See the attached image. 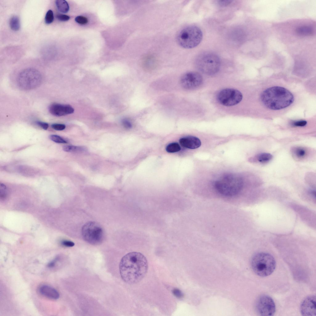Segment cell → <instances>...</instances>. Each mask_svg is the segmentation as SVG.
I'll list each match as a JSON object with an SVG mask.
<instances>
[{
    "label": "cell",
    "instance_id": "obj_24",
    "mask_svg": "<svg viewBox=\"0 0 316 316\" xmlns=\"http://www.w3.org/2000/svg\"><path fill=\"white\" fill-rule=\"evenodd\" d=\"M49 139L52 141L58 143H66L67 141L60 136L52 135L49 136Z\"/></svg>",
    "mask_w": 316,
    "mask_h": 316
},
{
    "label": "cell",
    "instance_id": "obj_18",
    "mask_svg": "<svg viewBox=\"0 0 316 316\" xmlns=\"http://www.w3.org/2000/svg\"><path fill=\"white\" fill-rule=\"evenodd\" d=\"M296 32L297 34L301 36H310L313 35L314 30L312 27L308 26H303L297 28Z\"/></svg>",
    "mask_w": 316,
    "mask_h": 316
},
{
    "label": "cell",
    "instance_id": "obj_14",
    "mask_svg": "<svg viewBox=\"0 0 316 316\" xmlns=\"http://www.w3.org/2000/svg\"><path fill=\"white\" fill-rule=\"evenodd\" d=\"M180 144L183 147L190 149H195L201 145V140L198 138L192 136L183 137L179 140Z\"/></svg>",
    "mask_w": 316,
    "mask_h": 316
},
{
    "label": "cell",
    "instance_id": "obj_23",
    "mask_svg": "<svg viewBox=\"0 0 316 316\" xmlns=\"http://www.w3.org/2000/svg\"><path fill=\"white\" fill-rule=\"evenodd\" d=\"M54 19L53 13L51 10H49L47 12L45 17V22L47 24H50L52 23Z\"/></svg>",
    "mask_w": 316,
    "mask_h": 316
},
{
    "label": "cell",
    "instance_id": "obj_34",
    "mask_svg": "<svg viewBox=\"0 0 316 316\" xmlns=\"http://www.w3.org/2000/svg\"><path fill=\"white\" fill-rule=\"evenodd\" d=\"M232 2L231 0H222L218 1L217 3L221 6H226L229 5Z\"/></svg>",
    "mask_w": 316,
    "mask_h": 316
},
{
    "label": "cell",
    "instance_id": "obj_7",
    "mask_svg": "<svg viewBox=\"0 0 316 316\" xmlns=\"http://www.w3.org/2000/svg\"><path fill=\"white\" fill-rule=\"evenodd\" d=\"M42 80L41 75L37 70L32 68L25 69L19 75L17 82L19 87L24 90H30L39 86Z\"/></svg>",
    "mask_w": 316,
    "mask_h": 316
},
{
    "label": "cell",
    "instance_id": "obj_2",
    "mask_svg": "<svg viewBox=\"0 0 316 316\" xmlns=\"http://www.w3.org/2000/svg\"><path fill=\"white\" fill-rule=\"evenodd\" d=\"M261 99L267 108L272 110H279L291 104L294 101V97L287 89L280 86H274L263 91L261 95Z\"/></svg>",
    "mask_w": 316,
    "mask_h": 316
},
{
    "label": "cell",
    "instance_id": "obj_13",
    "mask_svg": "<svg viewBox=\"0 0 316 316\" xmlns=\"http://www.w3.org/2000/svg\"><path fill=\"white\" fill-rule=\"evenodd\" d=\"M48 110L51 114L57 117L70 114L74 111V109L70 105L56 103L51 104Z\"/></svg>",
    "mask_w": 316,
    "mask_h": 316
},
{
    "label": "cell",
    "instance_id": "obj_10",
    "mask_svg": "<svg viewBox=\"0 0 316 316\" xmlns=\"http://www.w3.org/2000/svg\"><path fill=\"white\" fill-rule=\"evenodd\" d=\"M255 308L257 313L260 316H273L276 311L273 300L270 296L266 294L261 295L257 298Z\"/></svg>",
    "mask_w": 316,
    "mask_h": 316
},
{
    "label": "cell",
    "instance_id": "obj_35",
    "mask_svg": "<svg viewBox=\"0 0 316 316\" xmlns=\"http://www.w3.org/2000/svg\"><path fill=\"white\" fill-rule=\"evenodd\" d=\"M59 257H57L54 260L49 262L48 264V267L50 268L53 267L55 266L56 262L59 260Z\"/></svg>",
    "mask_w": 316,
    "mask_h": 316
},
{
    "label": "cell",
    "instance_id": "obj_27",
    "mask_svg": "<svg viewBox=\"0 0 316 316\" xmlns=\"http://www.w3.org/2000/svg\"><path fill=\"white\" fill-rule=\"evenodd\" d=\"M52 127L54 129L57 131H62L64 130L66 126L65 125L62 124L55 123L52 124Z\"/></svg>",
    "mask_w": 316,
    "mask_h": 316
},
{
    "label": "cell",
    "instance_id": "obj_30",
    "mask_svg": "<svg viewBox=\"0 0 316 316\" xmlns=\"http://www.w3.org/2000/svg\"><path fill=\"white\" fill-rule=\"evenodd\" d=\"M122 123L124 127L126 128L130 129L132 127V124L131 122L128 119H124L123 120Z\"/></svg>",
    "mask_w": 316,
    "mask_h": 316
},
{
    "label": "cell",
    "instance_id": "obj_6",
    "mask_svg": "<svg viewBox=\"0 0 316 316\" xmlns=\"http://www.w3.org/2000/svg\"><path fill=\"white\" fill-rule=\"evenodd\" d=\"M195 65L197 68L203 73L212 75L219 70L220 60L216 54L210 52L203 53L196 58Z\"/></svg>",
    "mask_w": 316,
    "mask_h": 316
},
{
    "label": "cell",
    "instance_id": "obj_31",
    "mask_svg": "<svg viewBox=\"0 0 316 316\" xmlns=\"http://www.w3.org/2000/svg\"><path fill=\"white\" fill-rule=\"evenodd\" d=\"M173 293L176 297L178 298H181L183 296L182 292L178 289H174L173 291Z\"/></svg>",
    "mask_w": 316,
    "mask_h": 316
},
{
    "label": "cell",
    "instance_id": "obj_8",
    "mask_svg": "<svg viewBox=\"0 0 316 316\" xmlns=\"http://www.w3.org/2000/svg\"><path fill=\"white\" fill-rule=\"evenodd\" d=\"M81 234L84 240L92 245L102 243L104 238V233L102 227L94 222H89L82 227Z\"/></svg>",
    "mask_w": 316,
    "mask_h": 316
},
{
    "label": "cell",
    "instance_id": "obj_15",
    "mask_svg": "<svg viewBox=\"0 0 316 316\" xmlns=\"http://www.w3.org/2000/svg\"><path fill=\"white\" fill-rule=\"evenodd\" d=\"M291 154L296 160H303L307 158L310 154V150L306 147L302 146H294L290 150Z\"/></svg>",
    "mask_w": 316,
    "mask_h": 316
},
{
    "label": "cell",
    "instance_id": "obj_17",
    "mask_svg": "<svg viewBox=\"0 0 316 316\" xmlns=\"http://www.w3.org/2000/svg\"><path fill=\"white\" fill-rule=\"evenodd\" d=\"M273 158L272 155L269 153L262 152L256 155L253 159L261 164L268 163Z\"/></svg>",
    "mask_w": 316,
    "mask_h": 316
},
{
    "label": "cell",
    "instance_id": "obj_9",
    "mask_svg": "<svg viewBox=\"0 0 316 316\" xmlns=\"http://www.w3.org/2000/svg\"><path fill=\"white\" fill-rule=\"evenodd\" d=\"M243 95L241 92L236 89L231 88L222 90L219 92L217 96L219 103L227 106L237 104L241 101Z\"/></svg>",
    "mask_w": 316,
    "mask_h": 316
},
{
    "label": "cell",
    "instance_id": "obj_22",
    "mask_svg": "<svg viewBox=\"0 0 316 316\" xmlns=\"http://www.w3.org/2000/svg\"><path fill=\"white\" fill-rule=\"evenodd\" d=\"M84 149L83 147L72 145H65L63 147V151L67 152L82 151L84 150Z\"/></svg>",
    "mask_w": 316,
    "mask_h": 316
},
{
    "label": "cell",
    "instance_id": "obj_1",
    "mask_svg": "<svg viewBox=\"0 0 316 316\" xmlns=\"http://www.w3.org/2000/svg\"><path fill=\"white\" fill-rule=\"evenodd\" d=\"M148 262L142 253L132 252L122 258L119 264V271L123 280L130 284L140 281L145 276L148 269Z\"/></svg>",
    "mask_w": 316,
    "mask_h": 316
},
{
    "label": "cell",
    "instance_id": "obj_32",
    "mask_svg": "<svg viewBox=\"0 0 316 316\" xmlns=\"http://www.w3.org/2000/svg\"><path fill=\"white\" fill-rule=\"evenodd\" d=\"M37 124L45 130H47L49 127L48 123L41 121H37L36 122Z\"/></svg>",
    "mask_w": 316,
    "mask_h": 316
},
{
    "label": "cell",
    "instance_id": "obj_29",
    "mask_svg": "<svg viewBox=\"0 0 316 316\" xmlns=\"http://www.w3.org/2000/svg\"><path fill=\"white\" fill-rule=\"evenodd\" d=\"M307 124V122L305 120H299L293 123L292 125L295 127H304Z\"/></svg>",
    "mask_w": 316,
    "mask_h": 316
},
{
    "label": "cell",
    "instance_id": "obj_12",
    "mask_svg": "<svg viewBox=\"0 0 316 316\" xmlns=\"http://www.w3.org/2000/svg\"><path fill=\"white\" fill-rule=\"evenodd\" d=\"M316 298L315 295L309 296L302 301L300 311L302 315L305 316H316Z\"/></svg>",
    "mask_w": 316,
    "mask_h": 316
},
{
    "label": "cell",
    "instance_id": "obj_28",
    "mask_svg": "<svg viewBox=\"0 0 316 316\" xmlns=\"http://www.w3.org/2000/svg\"><path fill=\"white\" fill-rule=\"evenodd\" d=\"M56 17L58 20L61 21H67L70 18L69 16L62 14L57 15Z\"/></svg>",
    "mask_w": 316,
    "mask_h": 316
},
{
    "label": "cell",
    "instance_id": "obj_19",
    "mask_svg": "<svg viewBox=\"0 0 316 316\" xmlns=\"http://www.w3.org/2000/svg\"><path fill=\"white\" fill-rule=\"evenodd\" d=\"M55 3L57 9L60 12L65 13L69 11V6L68 2L65 0H56Z\"/></svg>",
    "mask_w": 316,
    "mask_h": 316
},
{
    "label": "cell",
    "instance_id": "obj_4",
    "mask_svg": "<svg viewBox=\"0 0 316 316\" xmlns=\"http://www.w3.org/2000/svg\"><path fill=\"white\" fill-rule=\"evenodd\" d=\"M251 265L255 274L260 276L265 277L274 272L276 263L275 258L271 254L260 252L253 256L251 260Z\"/></svg>",
    "mask_w": 316,
    "mask_h": 316
},
{
    "label": "cell",
    "instance_id": "obj_21",
    "mask_svg": "<svg viewBox=\"0 0 316 316\" xmlns=\"http://www.w3.org/2000/svg\"><path fill=\"white\" fill-rule=\"evenodd\" d=\"M181 148L179 144L175 142L168 144L166 147V151L169 153H174L180 151Z\"/></svg>",
    "mask_w": 316,
    "mask_h": 316
},
{
    "label": "cell",
    "instance_id": "obj_26",
    "mask_svg": "<svg viewBox=\"0 0 316 316\" xmlns=\"http://www.w3.org/2000/svg\"><path fill=\"white\" fill-rule=\"evenodd\" d=\"M75 21L79 24L84 25L88 23V19L85 17L82 16H78L75 19Z\"/></svg>",
    "mask_w": 316,
    "mask_h": 316
},
{
    "label": "cell",
    "instance_id": "obj_20",
    "mask_svg": "<svg viewBox=\"0 0 316 316\" xmlns=\"http://www.w3.org/2000/svg\"><path fill=\"white\" fill-rule=\"evenodd\" d=\"M9 24L11 29L14 31H18L20 28V22L19 18L17 16H13L10 18Z\"/></svg>",
    "mask_w": 316,
    "mask_h": 316
},
{
    "label": "cell",
    "instance_id": "obj_3",
    "mask_svg": "<svg viewBox=\"0 0 316 316\" xmlns=\"http://www.w3.org/2000/svg\"><path fill=\"white\" fill-rule=\"evenodd\" d=\"M243 177L236 173L224 174L217 179L214 183L216 190L221 194L228 197L237 194L243 185Z\"/></svg>",
    "mask_w": 316,
    "mask_h": 316
},
{
    "label": "cell",
    "instance_id": "obj_5",
    "mask_svg": "<svg viewBox=\"0 0 316 316\" xmlns=\"http://www.w3.org/2000/svg\"><path fill=\"white\" fill-rule=\"evenodd\" d=\"M203 37L201 29L197 26L190 25L180 30L177 35V40L183 48L190 49L195 48L201 43Z\"/></svg>",
    "mask_w": 316,
    "mask_h": 316
},
{
    "label": "cell",
    "instance_id": "obj_33",
    "mask_svg": "<svg viewBox=\"0 0 316 316\" xmlns=\"http://www.w3.org/2000/svg\"><path fill=\"white\" fill-rule=\"evenodd\" d=\"M62 244L67 247H72L74 246V243L70 241L64 240L62 242Z\"/></svg>",
    "mask_w": 316,
    "mask_h": 316
},
{
    "label": "cell",
    "instance_id": "obj_11",
    "mask_svg": "<svg viewBox=\"0 0 316 316\" xmlns=\"http://www.w3.org/2000/svg\"><path fill=\"white\" fill-rule=\"evenodd\" d=\"M203 82L202 76L194 72H188L184 74L180 79L182 87L186 89H196L201 85Z\"/></svg>",
    "mask_w": 316,
    "mask_h": 316
},
{
    "label": "cell",
    "instance_id": "obj_16",
    "mask_svg": "<svg viewBox=\"0 0 316 316\" xmlns=\"http://www.w3.org/2000/svg\"><path fill=\"white\" fill-rule=\"evenodd\" d=\"M39 291L41 294L51 299H57L59 297V294L57 291L48 285H42L40 288Z\"/></svg>",
    "mask_w": 316,
    "mask_h": 316
},
{
    "label": "cell",
    "instance_id": "obj_25",
    "mask_svg": "<svg viewBox=\"0 0 316 316\" xmlns=\"http://www.w3.org/2000/svg\"><path fill=\"white\" fill-rule=\"evenodd\" d=\"M7 189L6 186L1 183L0 185V196L1 199H6L7 195Z\"/></svg>",
    "mask_w": 316,
    "mask_h": 316
}]
</instances>
